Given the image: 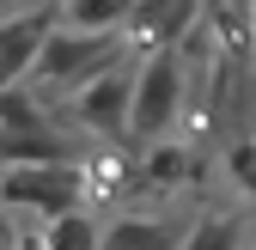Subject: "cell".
Returning <instances> with one entry per match:
<instances>
[{"label": "cell", "mask_w": 256, "mask_h": 250, "mask_svg": "<svg viewBox=\"0 0 256 250\" xmlns=\"http://www.w3.org/2000/svg\"><path fill=\"white\" fill-rule=\"evenodd\" d=\"M183 116V49H158L140 61L134 74V110H128V140L158 146L171 134V122Z\"/></svg>", "instance_id": "obj_1"}, {"label": "cell", "mask_w": 256, "mask_h": 250, "mask_svg": "<svg viewBox=\"0 0 256 250\" xmlns=\"http://www.w3.org/2000/svg\"><path fill=\"white\" fill-rule=\"evenodd\" d=\"M128 43H122V30H110V37H92V30H68V24H55V37L43 43V55H37V74L30 80H43V86H92L98 74H110V68H122V55Z\"/></svg>", "instance_id": "obj_2"}, {"label": "cell", "mask_w": 256, "mask_h": 250, "mask_svg": "<svg viewBox=\"0 0 256 250\" xmlns=\"http://www.w3.org/2000/svg\"><path fill=\"white\" fill-rule=\"evenodd\" d=\"M86 196V165H12L0 171V202L18 208V214H49V220H61V214H74Z\"/></svg>", "instance_id": "obj_3"}, {"label": "cell", "mask_w": 256, "mask_h": 250, "mask_svg": "<svg viewBox=\"0 0 256 250\" xmlns=\"http://www.w3.org/2000/svg\"><path fill=\"white\" fill-rule=\"evenodd\" d=\"M55 24H61L55 0L37 6V12L0 18V92H12V86H24V74H37V55H43V43L55 37Z\"/></svg>", "instance_id": "obj_4"}, {"label": "cell", "mask_w": 256, "mask_h": 250, "mask_svg": "<svg viewBox=\"0 0 256 250\" xmlns=\"http://www.w3.org/2000/svg\"><path fill=\"white\" fill-rule=\"evenodd\" d=\"M128 110H134V74H122V68H110L74 92V122L86 134H122Z\"/></svg>", "instance_id": "obj_5"}, {"label": "cell", "mask_w": 256, "mask_h": 250, "mask_svg": "<svg viewBox=\"0 0 256 250\" xmlns=\"http://www.w3.org/2000/svg\"><path fill=\"white\" fill-rule=\"evenodd\" d=\"M196 12H202V0H140L134 18H128V37H134L146 55H158V49H183Z\"/></svg>", "instance_id": "obj_6"}, {"label": "cell", "mask_w": 256, "mask_h": 250, "mask_svg": "<svg viewBox=\"0 0 256 250\" xmlns=\"http://www.w3.org/2000/svg\"><path fill=\"white\" fill-rule=\"evenodd\" d=\"M0 165H74V140L55 128H30V134H0Z\"/></svg>", "instance_id": "obj_7"}, {"label": "cell", "mask_w": 256, "mask_h": 250, "mask_svg": "<svg viewBox=\"0 0 256 250\" xmlns=\"http://www.w3.org/2000/svg\"><path fill=\"white\" fill-rule=\"evenodd\" d=\"M140 0H55V12L68 30H92V37H110V30H128Z\"/></svg>", "instance_id": "obj_8"}, {"label": "cell", "mask_w": 256, "mask_h": 250, "mask_svg": "<svg viewBox=\"0 0 256 250\" xmlns=\"http://www.w3.org/2000/svg\"><path fill=\"white\" fill-rule=\"evenodd\" d=\"M104 250H177V232L165 220H140V214H128L104 232Z\"/></svg>", "instance_id": "obj_9"}, {"label": "cell", "mask_w": 256, "mask_h": 250, "mask_svg": "<svg viewBox=\"0 0 256 250\" xmlns=\"http://www.w3.org/2000/svg\"><path fill=\"white\" fill-rule=\"evenodd\" d=\"M43 250H104V226L92 220L86 208H74V214H61V220H49Z\"/></svg>", "instance_id": "obj_10"}, {"label": "cell", "mask_w": 256, "mask_h": 250, "mask_svg": "<svg viewBox=\"0 0 256 250\" xmlns=\"http://www.w3.org/2000/svg\"><path fill=\"white\" fill-rule=\"evenodd\" d=\"M232 238H238L232 220H202L196 232H189V244H177V250H232Z\"/></svg>", "instance_id": "obj_11"}, {"label": "cell", "mask_w": 256, "mask_h": 250, "mask_svg": "<svg viewBox=\"0 0 256 250\" xmlns=\"http://www.w3.org/2000/svg\"><path fill=\"white\" fill-rule=\"evenodd\" d=\"M189 165H183V146H146V177L152 183H177Z\"/></svg>", "instance_id": "obj_12"}, {"label": "cell", "mask_w": 256, "mask_h": 250, "mask_svg": "<svg viewBox=\"0 0 256 250\" xmlns=\"http://www.w3.org/2000/svg\"><path fill=\"white\" fill-rule=\"evenodd\" d=\"M226 171H232V177L244 183V190L256 196V140H250V146H232V159H226Z\"/></svg>", "instance_id": "obj_13"}]
</instances>
